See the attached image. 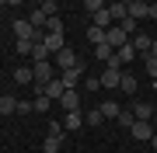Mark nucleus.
<instances>
[{
  "label": "nucleus",
  "instance_id": "nucleus-1",
  "mask_svg": "<svg viewBox=\"0 0 157 153\" xmlns=\"http://www.w3.org/2000/svg\"><path fill=\"white\" fill-rule=\"evenodd\" d=\"M14 35H17L21 42H42V38H45V31L32 28V21H28V17H17V21H14Z\"/></svg>",
  "mask_w": 157,
  "mask_h": 153
},
{
  "label": "nucleus",
  "instance_id": "nucleus-2",
  "mask_svg": "<svg viewBox=\"0 0 157 153\" xmlns=\"http://www.w3.org/2000/svg\"><path fill=\"white\" fill-rule=\"evenodd\" d=\"M84 70H87V63H77V66L63 70V73H59L63 87H67V91H77V84H80V80H84Z\"/></svg>",
  "mask_w": 157,
  "mask_h": 153
},
{
  "label": "nucleus",
  "instance_id": "nucleus-3",
  "mask_svg": "<svg viewBox=\"0 0 157 153\" xmlns=\"http://www.w3.org/2000/svg\"><path fill=\"white\" fill-rule=\"evenodd\" d=\"M32 73H35V80H39V87H45L49 80H56V63H32Z\"/></svg>",
  "mask_w": 157,
  "mask_h": 153
},
{
  "label": "nucleus",
  "instance_id": "nucleus-4",
  "mask_svg": "<svg viewBox=\"0 0 157 153\" xmlns=\"http://www.w3.org/2000/svg\"><path fill=\"white\" fill-rule=\"evenodd\" d=\"M105 42H108V46H112V49L119 52V49H122V46H129V35H126L122 28H119V24H112V28L105 31Z\"/></svg>",
  "mask_w": 157,
  "mask_h": 153
},
{
  "label": "nucleus",
  "instance_id": "nucleus-5",
  "mask_svg": "<svg viewBox=\"0 0 157 153\" xmlns=\"http://www.w3.org/2000/svg\"><path fill=\"white\" fill-rule=\"evenodd\" d=\"M119 84H122V70H115V66H105V70H101V87L115 91Z\"/></svg>",
  "mask_w": 157,
  "mask_h": 153
},
{
  "label": "nucleus",
  "instance_id": "nucleus-6",
  "mask_svg": "<svg viewBox=\"0 0 157 153\" xmlns=\"http://www.w3.org/2000/svg\"><path fill=\"white\" fill-rule=\"evenodd\" d=\"M39 91H42L45 97H49V101H59V97L67 94V87H63V80L56 77V80H49V84H45V87H39Z\"/></svg>",
  "mask_w": 157,
  "mask_h": 153
},
{
  "label": "nucleus",
  "instance_id": "nucleus-7",
  "mask_svg": "<svg viewBox=\"0 0 157 153\" xmlns=\"http://www.w3.org/2000/svg\"><path fill=\"white\" fill-rule=\"evenodd\" d=\"M77 63H80V56H77L73 49H63V52H56V66H59V73H63V70H70V66H77Z\"/></svg>",
  "mask_w": 157,
  "mask_h": 153
},
{
  "label": "nucleus",
  "instance_id": "nucleus-8",
  "mask_svg": "<svg viewBox=\"0 0 157 153\" xmlns=\"http://www.w3.org/2000/svg\"><path fill=\"white\" fill-rule=\"evenodd\" d=\"M126 11H129V17H133V21H140V17H150V4H143V0H129Z\"/></svg>",
  "mask_w": 157,
  "mask_h": 153
},
{
  "label": "nucleus",
  "instance_id": "nucleus-9",
  "mask_svg": "<svg viewBox=\"0 0 157 153\" xmlns=\"http://www.w3.org/2000/svg\"><path fill=\"white\" fill-rule=\"evenodd\" d=\"M129 132H133V139H154V122H140L136 118Z\"/></svg>",
  "mask_w": 157,
  "mask_h": 153
},
{
  "label": "nucleus",
  "instance_id": "nucleus-10",
  "mask_svg": "<svg viewBox=\"0 0 157 153\" xmlns=\"http://www.w3.org/2000/svg\"><path fill=\"white\" fill-rule=\"evenodd\" d=\"M133 118L154 122V104H150V101H136V104H133Z\"/></svg>",
  "mask_w": 157,
  "mask_h": 153
},
{
  "label": "nucleus",
  "instance_id": "nucleus-11",
  "mask_svg": "<svg viewBox=\"0 0 157 153\" xmlns=\"http://www.w3.org/2000/svg\"><path fill=\"white\" fill-rule=\"evenodd\" d=\"M133 49L140 52V56H147V52L154 49V35H140V31H136L133 35Z\"/></svg>",
  "mask_w": 157,
  "mask_h": 153
},
{
  "label": "nucleus",
  "instance_id": "nucleus-12",
  "mask_svg": "<svg viewBox=\"0 0 157 153\" xmlns=\"http://www.w3.org/2000/svg\"><path fill=\"white\" fill-rule=\"evenodd\" d=\"M94 59H98V63H105V66H108V63L115 59V49L108 46V42H101V46H94Z\"/></svg>",
  "mask_w": 157,
  "mask_h": 153
},
{
  "label": "nucleus",
  "instance_id": "nucleus-13",
  "mask_svg": "<svg viewBox=\"0 0 157 153\" xmlns=\"http://www.w3.org/2000/svg\"><path fill=\"white\" fill-rule=\"evenodd\" d=\"M91 21H94V28H101V31H108V28H112V14H108V7H105V11H98V14H91Z\"/></svg>",
  "mask_w": 157,
  "mask_h": 153
},
{
  "label": "nucleus",
  "instance_id": "nucleus-14",
  "mask_svg": "<svg viewBox=\"0 0 157 153\" xmlns=\"http://www.w3.org/2000/svg\"><path fill=\"white\" fill-rule=\"evenodd\" d=\"M42 46L49 49V56H56V52L67 49V46H63V35H45V38H42Z\"/></svg>",
  "mask_w": 157,
  "mask_h": 153
},
{
  "label": "nucleus",
  "instance_id": "nucleus-15",
  "mask_svg": "<svg viewBox=\"0 0 157 153\" xmlns=\"http://www.w3.org/2000/svg\"><path fill=\"white\" fill-rule=\"evenodd\" d=\"M98 111H101V118H119V115H122V108H119V101H101Z\"/></svg>",
  "mask_w": 157,
  "mask_h": 153
},
{
  "label": "nucleus",
  "instance_id": "nucleus-16",
  "mask_svg": "<svg viewBox=\"0 0 157 153\" xmlns=\"http://www.w3.org/2000/svg\"><path fill=\"white\" fill-rule=\"evenodd\" d=\"M59 104L67 108V111H80V94L77 91H67V94L59 97Z\"/></svg>",
  "mask_w": 157,
  "mask_h": 153
},
{
  "label": "nucleus",
  "instance_id": "nucleus-17",
  "mask_svg": "<svg viewBox=\"0 0 157 153\" xmlns=\"http://www.w3.org/2000/svg\"><path fill=\"white\" fill-rule=\"evenodd\" d=\"M80 125H84V115H80V111H67V122H63V129H67V132H77Z\"/></svg>",
  "mask_w": 157,
  "mask_h": 153
},
{
  "label": "nucleus",
  "instance_id": "nucleus-18",
  "mask_svg": "<svg viewBox=\"0 0 157 153\" xmlns=\"http://www.w3.org/2000/svg\"><path fill=\"white\" fill-rule=\"evenodd\" d=\"M108 14H112V21H115V24H122L126 17H129V11H126V4H108Z\"/></svg>",
  "mask_w": 157,
  "mask_h": 153
},
{
  "label": "nucleus",
  "instance_id": "nucleus-19",
  "mask_svg": "<svg viewBox=\"0 0 157 153\" xmlns=\"http://www.w3.org/2000/svg\"><path fill=\"white\" fill-rule=\"evenodd\" d=\"M14 111H17V97L4 94V97H0V115H14Z\"/></svg>",
  "mask_w": 157,
  "mask_h": 153
},
{
  "label": "nucleus",
  "instance_id": "nucleus-20",
  "mask_svg": "<svg viewBox=\"0 0 157 153\" xmlns=\"http://www.w3.org/2000/svg\"><path fill=\"white\" fill-rule=\"evenodd\" d=\"M14 80H17V84H32V80H35L32 66H17V70H14Z\"/></svg>",
  "mask_w": 157,
  "mask_h": 153
},
{
  "label": "nucleus",
  "instance_id": "nucleus-21",
  "mask_svg": "<svg viewBox=\"0 0 157 153\" xmlns=\"http://www.w3.org/2000/svg\"><path fill=\"white\" fill-rule=\"evenodd\" d=\"M28 21H32V28H42V24L49 21V17H45V11H42V7H35V11L28 14Z\"/></svg>",
  "mask_w": 157,
  "mask_h": 153
},
{
  "label": "nucleus",
  "instance_id": "nucleus-22",
  "mask_svg": "<svg viewBox=\"0 0 157 153\" xmlns=\"http://www.w3.org/2000/svg\"><path fill=\"white\" fill-rule=\"evenodd\" d=\"M49 59V49L42 46V42H35V49H32V63H45Z\"/></svg>",
  "mask_w": 157,
  "mask_h": 153
},
{
  "label": "nucleus",
  "instance_id": "nucleus-23",
  "mask_svg": "<svg viewBox=\"0 0 157 153\" xmlns=\"http://www.w3.org/2000/svg\"><path fill=\"white\" fill-rule=\"evenodd\" d=\"M45 132H49V136H59V139H63V132H67V129H63V122L49 118V122H45Z\"/></svg>",
  "mask_w": 157,
  "mask_h": 153
},
{
  "label": "nucleus",
  "instance_id": "nucleus-24",
  "mask_svg": "<svg viewBox=\"0 0 157 153\" xmlns=\"http://www.w3.org/2000/svg\"><path fill=\"white\" fill-rule=\"evenodd\" d=\"M119 91L133 94V91H136V77H133V73H122V84H119Z\"/></svg>",
  "mask_w": 157,
  "mask_h": 153
},
{
  "label": "nucleus",
  "instance_id": "nucleus-25",
  "mask_svg": "<svg viewBox=\"0 0 157 153\" xmlns=\"http://www.w3.org/2000/svg\"><path fill=\"white\" fill-rule=\"evenodd\" d=\"M80 7H84L87 14H98V11H105L108 4H101V0H84V4H80Z\"/></svg>",
  "mask_w": 157,
  "mask_h": 153
},
{
  "label": "nucleus",
  "instance_id": "nucleus-26",
  "mask_svg": "<svg viewBox=\"0 0 157 153\" xmlns=\"http://www.w3.org/2000/svg\"><path fill=\"white\" fill-rule=\"evenodd\" d=\"M45 31L49 35H63V21L59 17H49V21H45Z\"/></svg>",
  "mask_w": 157,
  "mask_h": 153
},
{
  "label": "nucleus",
  "instance_id": "nucleus-27",
  "mask_svg": "<svg viewBox=\"0 0 157 153\" xmlns=\"http://www.w3.org/2000/svg\"><path fill=\"white\" fill-rule=\"evenodd\" d=\"M143 66H147V73H150V77H157V56H154V52H147V56H143Z\"/></svg>",
  "mask_w": 157,
  "mask_h": 153
},
{
  "label": "nucleus",
  "instance_id": "nucleus-28",
  "mask_svg": "<svg viewBox=\"0 0 157 153\" xmlns=\"http://www.w3.org/2000/svg\"><path fill=\"white\" fill-rule=\"evenodd\" d=\"M87 38L94 42V46H101V42H105V31H101V28H94V24H91V28H87Z\"/></svg>",
  "mask_w": 157,
  "mask_h": 153
},
{
  "label": "nucleus",
  "instance_id": "nucleus-29",
  "mask_svg": "<svg viewBox=\"0 0 157 153\" xmlns=\"http://www.w3.org/2000/svg\"><path fill=\"white\" fill-rule=\"evenodd\" d=\"M59 146H63V139H59V136H45V153H56Z\"/></svg>",
  "mask_w": 157,
  "mask_h": 153
},
{
  "label": "nucleus",
  "instance_id": "nucleus-30",
  "mask_svg": "<svg viewBox=\"0 0 157 153\" xmlns=\"http://www.w3.org/2000/svg\"><path fill=\"white\" fill-rule=\"evenodd\" d=\"M32 104H35V111H49V104H52V101H49L45 94H39V97H35Z\"/></svg>",
  "mask_w": 157,
  "mask_h": 153
},
{
  "label": "nucleus",
  "instance_id": "nucleus-31",
  "mask_svg": "<svg viewBox=\"0 0 157 153\" xmlns=\"http://www.w3.org/2000/svg\"><path fill=\"white\" fill-rule=\"evenodd\" d=\"M84 122H87V125H101V122H105V118H101V111H98V108H94V111H87V115H84Z\"/></svg>",
  "mask_w": 157,
  "mask_h": 153
},
{
  "label": "nucleus",
  "instance_id": "nucleus-32",
  "mask_svg": "<svg viewBox=\"0 0 157 153\" xmlns=\"http://www.w3.org/2000/svg\"><path fill=\"white\" fill-rule=\"evenodd\" d=\"M42 11H45V17H56L59 4H56V0H45V4H42Z\"/></svg>",
  "mask_w": 157,
  "mask_h": 153
},
{
  "label": "nucleus",
  "instance_id": "nucleus-33",
  "mask_svg": "<svg viewBox=\"0 0 157 153\" xmlns=\"http://www.w3.org/2000/svg\"><path fill=\"white\" fill-rule=\"evenodd\" d=\"M32 49H35V42H21L17 38V56H32Z\"/></svg>",
  "mask_w": 157,
  "mask_h": 153
},
{
  "label": "nucleus",
  "instance_id": "nucleus-34",
  "mask_svg": "<svg viewBox=\"0 0 157 153\" xmlns=\"http://www.w3.org/2000/svg\"><path fill=\"white\" fill-rule=\"evenodd\" d=\"M133 111H126V108H122V115H119V125H126V129H133Z\"/></svg>",
  "mask_w": 157,
  "mask_h": 153
},
{
  "label": "nucleus",
  "instance_id": "nucleus-35",
  "mask_svg": "<svg viewBox=\"0 0 157 153\" xmlns=\"http://www.w3.org/2000/svg\"><path fill=\"white\" fill-rule=\"evenodd\" d=\"M32 111H35L32 101H17V115H32Z\"/></svg>",
  "mask_w": 157,
  "mask_h": 153
},
{
  "label": "nucleus",
  "instance_id": "nucleus-36",
  "mask_svg": "<svg viewBox=\"0 0 157 153\" xmlns=\"http://www.w3.org/2000/svg\"><path fill=\"white\" fill-rule=\"evenodd\" d=\"M84 87H87V91H101V80H94V77H87V80H84Z\"/></svg>",
  "mask_w": 157,
  "mask_h": 153
},
{
  "label": "nucleus",
  "instance_id": "nucleus-37",
  "mask_svg": "<svg viewBox=\"0 0 157 153\" xmlns=\"http://www.w3.org/2000/svg\"><path fill=\"white\" fill-rule=\"evenodd\" d=\"M150 17H154V21H157V4H150Z\"/></svg>",
  "mask_w": 157,
  "mask_h": 153
},
{
  "label": "nucleus",
  "instance_id": "nucleus-38",
  "mask_svg": "<svg viewBox=\"0 0 157 153\" xmlns=\"http://www.w3.org/2000/svg\"><path fill=\"white\" fill-rule=\"evenodd\" d=\"M154 132H157V111H154Z\"/></svg>",
  "mask_w": 157,
  "mask_h": 153
},
{
  "label": "nucleus",
  "instance_id": "nucleus-39",
  "mask_svg": "<svg viewBox=\"0 0 157 153\" xmlns=\"http://www.w3.org/2000/svg\"><path fill=\"white\" fill-rule=\"evenodd\" d=\"M150 143H154V150H157V132H154V139H150Z\"/></svg>",
  "mask_w": 157,
  "mask_h": 153
},
{
  "label": "nucleus",
  "instance_id": "nucleus-40",
  "mask_svg": "<svg viewBox=\"0 0 157 153\" xmlns=\"http://www.w3.org/2000/svg\"><path fill=\"white\" fill-rule=\"evenodd\" d=\"M150 52H154V56H157V38H154V49H150Z\"/></svg>",
  "mask_w": 157,
  "mask_h": 153
},
{
  "label": "nucleus",
  "instance_id": "nucleus-41",
  "mask_svg": "<svg viewBox=\"0 0 157 153\" xmlns=\"http://www.w3.org/2000/svg\"><path fill=\"white\" fill-rule=\"evenodd\" d=\"M0 11H4V4H0Z\"/></svg>",
  "mask_w": 157,
  "mask_h": 153
},
{
  "label": "nucleus",
  "instance_id": "nucleus-42",
  "mask_svg": "<svg viewBox=\"0 0 157 153\" xmlns=\"http://www.w3.org/2000/svg\"><path fill=\"white\" fill-rule=\"evenodd\" d=\"M154 87H157V80H154Z\"/></svg>",
  "mask_w": 157,
  "mask_h": 153
},
{
  "label": "nucleus",
  "instance_id": "nucleus-43",
  "mask_svg": "<svg viewBox=\"0 0 157 153\" xmlns=\"http://www.w3.org/2000/svg\"><path fill=\"white\" fill-rule=\"evenodd\" d=\"M154 80H157V77H154Z\"/></svg>",
  "mask_w": 157,
  "mask_h": 153
}]
</instances>
